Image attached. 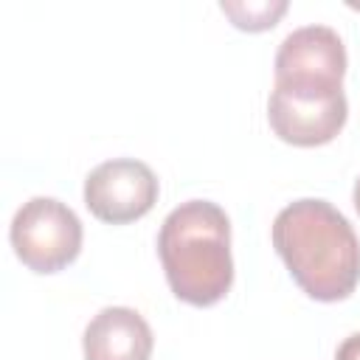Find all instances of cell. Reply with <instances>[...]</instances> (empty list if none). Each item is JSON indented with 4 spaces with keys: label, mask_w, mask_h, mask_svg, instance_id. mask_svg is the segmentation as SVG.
Masks as SVG:
<instances>
[{
    "label": "cell",
    "mask_w": 360,
    "mask_h": 360,
    "mask_svg": "<svg viewBox=\"0 0 360 360\" xmlns=\"http://www.w3.org/2000/svg\"><path fill=\"white\" fill-rule=\"evenodd\" d=\"M273 248L315 301H343L360 281V239L326 200L304 197L284 205L273 219Z\"/></svg>",
    "instance_id": "cell-1"
},
{
    "label": "cell",
    "mask_w": 360,
    "mask_h": 360,
    "mask_svg": "<svg viewBox=\"0 0 360 360\" xmlns=\"http://www.w3.org/2000/svg\"><path fill=\"white\" fill-rule=\"evenodd\" d=\"M158 256L172 292L191 307H211L233 284L231 222L211 200L180 202L160 225Z\"/></svg>",
    "instance_id": "cell-2"
},
{
    "label": "cell",
    "mask_w": 360,
    "mask_h": 360,
    "mask_svg": "<svg viewBox=\"0 0 360 360\" xmlns=\"http://www.w3.org/2000/svg\"><path fill=\"white\" fill-rule=\"evenodd\" d=\"M11 248L34 273H59L82 250V219L53 197H31L11 219Z\"/></svg>",
    "instance_id": "cell-3"
},
{
    "label": "cell",
    "mask_w": 360,
    "mask_h": 360,
    "mask_svg": "<svg viewBox=\"0 0 360 360\" xmlns=\"http://www.w3.org/2000/svg\"><path fill=\"white\" fill-rule=\"evenodd\" d=\"M343 87L276 84L267 101V121L273 132L292 146L329 143L346 124Z\"/></svg>",
    "instance_id": "cell-4"
},
{
    "label": "cell",
    "mask_w": 360,
    "mask_h": 360,
    "mask_svg": "<svg viewBox=\"0 0 360 360\" xmlns=\"http://www.w3.org/2000/svg\"><path fill=\"white\" fill-rule=\"evenodd\" d=\"M158 202L155 172L135 158H112L98 163L84 177V205L90 214L110 225L141 219Z\"/></svg>",
    "instance_id": "cell-5"
},
{
    "label": "cell",
    "mask_w": 360,
    "mask_h": 360,
    "mask_svg": "<svg viewBox=\"0 0 360 360\" xmlns=\"http://www.w3.org/2000/svg\"><path fill=\"white\" fill-rule=\"evenodd\" d=\"M276 84L343 87L346 48L329 25H301L276 51Z\"/></svg>",
    "instance_id": "cell-6"
},
{
    "label": "cell",
    "mask_w": 360,
    "mask_h": 360,
    "mask_svg": "<svg viewBox=\"0 0 360 360\" xmlns=\"http://www.w3.org/2000/svg\"><path fill=\"white\" fill-rule=\"evenodd\" d=\"M84 360H149L155 338L132 307H104L84 329Z\"/></svg>",
    "instance_id": "cell-7"
},
{
    "label": "cell",
    "mask_w": 360,
    "mask_h": 360,
    "mask_svg": "<svg viewBox=\"0 0 360 360\" xmlns=\"http://www.w3.org/2000/svg\"><path fill=\"white\" fill-rule=\"evenodd\" d=\"M219 8L242 31H267L287 11V0H222Z\"/></svg>",
    "instance_id": "cell-8"
},
{
    "label": "cell",
    "mask_w": 360,
    "mask_h": 360,
    "mask_svg": "<svg viewBox=\"0 0 360 360\" xmlns=\"http://www.w3.org/2000/svg\"><path fill=\"white\" fill-rule=\"evenodd\" d=\"M335 360H360V332L349 335L340 346H338V354Z\"/></svg>",
    "instance_id": "cell-9"
},
{
    "label": "cell",
    "mask_w": 360,
    "mask_h": 360,
    "mask_svg": "<svg viewBox=\"0 0 360 360\" xmlns=\"http://www.w3.org/2000/svg\"><path fill=\"white\" fill-rule=\"evenodd\" d=\"M352 197H354V208H357V214H360V180L354 183V194H352Z\"/></svg>",
    "instance_id": "cell-10"
}]
</instances>
